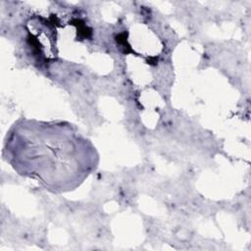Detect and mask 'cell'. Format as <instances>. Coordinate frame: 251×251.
I'll return each mask as SVG.
<instances>
[{"label":"cell","instance_id":"6da1fadb","mask_svg":"<svg viewBox=\"0 0 251 251\" xmlns=\"http://www.w3.org/2000/svg\"><path fill=\"white\" fill-rule=\"evenodd\" d=\"M70 126L25 121L7 137V161L23 176L55 190L72 189L93 166L94 151Z\"/></svg>","mask_w":251,"mask_h":251}]
</instances>
